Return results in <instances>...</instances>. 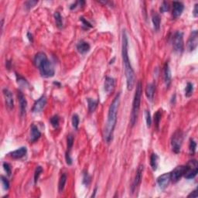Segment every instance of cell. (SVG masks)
<instances>
[{
  "label": "cell",
  "instance_id": "obj_21",
  "mask_svg": "<svg viewBox=\"0 0 198 198\" xmlns=\"http://www.w3.org/2000/svg\"><path fill=\"white\" fill-rule=\"evenodd\" d=\"M155 90H156V86H155L154 84H149L146 86V95L147 97V98L151 101H153V97H154Z\"/></svg>",
  "mask_w": 198,
  "mask_h": 198
},
{
  "label": "cell",
  "instance_id": "obj_13",
  "mask_svg": "<svg viewBox=\"0 0 198 198\" xmlns=\"http://www.w3.org/2000/svg\"><path fill=\"white\" fill-rule=\"evenodd\" d=\"M2 93H3L4 97H5L6 105L7 108L9 109H13L14 107V99H13L12 92L8 88H4Z\"/></svg>",
  "mask_w": 198,
  "mask_h": 198
},
{
  "label": "cell",
  "instance_id": "obj_1",
  "mask_svg": "<svg viewBox=\"0 0 198 198\" xmlns=\"http://www.w3.org/2000/svg\"><path fill=\"white\" fill-rule=\"evenodd\" d=\"M128 36L126 34V30L122 31V55L123 67L125 70V74L126 77V84H127V89L129 91L133 89L134 85L135 82V75L134 70L132 69L131 65L130 60L129 58V54H128Z\"/></svg>",
  "mask_w": 198,
  "mask_h": 198
},
{
  "label": "cell",
  "instance_id": "obj_37",
  "mask_svg": "<svg viewBox=\"0 0 198 198\" xmlns=\"http://www.w3.org/2000/svg\"><path fill=\"white\" fill-rule=\"evenodd\" d=\"M90 181H91V177H90L89 175L88 174V173H84L83 176V184H85V186H88L90 184Z\"/></svg>",
  "mask_w": 198,
  "mask_h": 198
},
{
  "label": "cell",
  "instance_id": "obj_33",
  "mask_svg": "<svg viewBox=\"0 0 198 198\" xmlns=\"http://www.w3.org/2000/svg\"><path fill=\"white\" fill-rule=\"evenodd\" d=\"M79 122H80L79 116L77 115V114H74V115L72 116V126L75 129H78Z\"/></svg>",
  "mask_w": 198,
  "mask_h": 198
},
{
  "label": "cell",
  "instance_id": "obj_5",
  "mask_svg": "<svg viewBox=\"0 0 198 198\" xmlns=\"http://www.w3.org/2000/svg\"><path fill=\"white\" fill-rule=\"evenodd\" d=\"M183 140H184V134L182 131L177 130L175 132L171 138V147L173 153L177 154L180 152Z\"/></svg>",
  "mask_w": 198,
  "mask_h": 198
},
{
  "label": "cell",
  "instance_id": "obj_26",
  "mask_svg": "<svg viewBox=\"0 0 198 198\" xmlns=\"http://www.w3.org/2000/svg\"><path fill=\"white\" fill-rule=\"evenodd\" d=\"M98 101H94L91 98H88V110L90 112H94L97 106Z\"/></svg>",
  "mask_w": 198,
  "mask_h": 198
},
{
  "label": "cell",
  "instance_id": "obj_25",
  "mask_svg": "<svg viewBox=\"0 0 198 198\" xmlns=\"http://www.w3.org/2000/svg\"><path fill=\"white\" fill-rule=\"evenodd\" d=\"M66 182H67V175L64 173V174H62V176H60V180H59L58 190L60 193H61V192L64 190V189Z\"/></svg>",
  "mask_w": 198,
  "mask_h": 198
},
{
  "label": "cell",
  "instance_id": "obj_46",
  "mask_svg": "<svg viewBox=\"0 0 198 198\" xmlns=\"http://www.w3.org/2000/svg\"><path fill=\"white\" fill-rule=\"evenodd\" d=\"M27 36H28V38H29V39H30V41L33 42V36H32L31 33H27Z\"/></svg>",
  "mask_w": 198,
  "mask_h": 198
},
{
  "label": "cell",
  "instance_id": "obj_38",
  "mask_svg": "<svg viewBox=\"0 0 198 198\" xmlns=\"http://www.w3.org/2000/svg\"><path fill=\"white\" fill-rule=\"evenodd\" d=\"M170 10V6H169V4L167 3V2H163L162 6H161L160 9H159V10H160V12L162 13H165V12L168 11V10Z\"/></svg>",
  "mask_w": 198,
  "mask_h": 198
},
{
  "label": "cell",
  "instance_id": "obj_14",
  "mask_svg": "<svg viewBox=\"0 0 198 198\" xmlns=\"http://www.w3.org/2000/svg\"><path fill=\"white\" fill-rule=\"evenodd\" d=\"M18 100L19 102V108H20V114L22 116H23L27 112V101L26 99L25 96H24L23 93L21 91H18Z\"/></svg>",
  "mask_w": 198,
  "mask_h": 198
},
{
  "label": "cell",
  "instance_id": "obj_35",
  "mask_svg": "<svg viewBox=\"0 0 198 198\" xmlns=\"http://www.w3.org/2000/svg\"><path fill=\"white\" fill-rule=\"evenodd\" d=\"M161 120V112L160 111H158L154 115V122H155V126H156V129L159 128V122Z\"/></svg>",
  "mask_w": 198,
  "mask_h": 198
},
{
  "label": "cell",
  "instance_id": "obj_40",
  "mask_svg": "<svg viewBox=\"0 0 198 198\" xmlns=\"http://www.w3.org/2000/svg\"><path fill=\"white\" fill-rule=\"evenodd\" d=\"M3 167H4V170H5V171L6 172L7 175H8L9 176H11L12 169H11V167H10V164L7 163H3Z\"/></svg>",
  "mask_w": 198,
  "mask_h": 198
},
{
  "label": "cell",
  "instance_id": "obj_31",
  "mask_svg": "<svg viewBox=\"0 0 198 198\" xmlns=\"http://www.w3.org/2000/svg\"><path fill=\"white\" fill-rule=\"evenodd\" d=\"M196 143L193 139H190V146H189V150H190V153L191 155H193L196 152Z\"/></svg>",
  "mask_w": 198,
  "mask_h": 198
},
{
  "label": "cell",
  "instance_id": "obj_23",
  "mask_svg": "<svg viewBox=\"0 0 198 198\" xmlns=\"http://www.w3.org/2000/svg\"><path fill=\"white\" fill-rule=\"evenodd\" d=\"M150 165L153 170H157L158 165H159V156L156 153H153L150 157Z\"/></svg>",
  "mask_w": 198,
  "mask_h": 198
},
{
  "label": "cell",
  "instance_id": "obj_18",
  "mask_svg": "<svg viewBox=\"0 0 198 198\" xmlns=\"http://www.w3.org/2000/svg\"><path fill=\"white\" fill-rule=\"evenodd\" d=\"M41 136V133L39 132L37 126L35 125H32L31 129H30V141L31 142H35L37 141Z\"/></svg>",
  "mask_w": 198,
  "mask_h": 198
},
{
  "label": "cell",
  "instance_id": "obj_24",
  "mask_svg": "<svg viewBox=\"0 0 198 198\" xmlns=\"http://www.w3.org/2000/svg\"><path fill=\"white\" fill-rule=\"evenodd\" d=\"M46 58H47V55L43 52H39L36 54L34 57V64L35 66L37 67L42 61H43Z\"/></svg>",
  "mask_w": 198,
  "mask_h": 198
},
{
  "label": "cell",
  "instance_id": "obj_22",
  "mask_svg": "<svg viewBox=\"0 0 198 198\" xmlns=\"http://www.w3.org/2000/svg\"><path fill=\"white\" fill-rule=\"evenodd\" d=\"M152 21H153V27H154L155 30L158 31L159 30V27H160V16L158 13H153L152 14Z\"/></svg>",
  "mask_w": 198,
  "mask_h": 198
},
{
  "label": "cell",
  "instance_id": "obj_36",
  "mask_svg": "<svg viewBox=\"0 0 198 198\" xmlns=\"http://www.w3.org/2000/svg\"><path fill=\"white\" fill-rule=\"evenodd\" d=\"M1 181H2V186H3V188L5 190H8L10 189V182H9L8 179L5 177V176H1Z\"/></svg>",
  "mask_w": 198,
  "mask_h": 198
},
{
  "label": "cell",
  "instance_id": "obj_27",
  "mask_svg": "<svg viewBox=\"0 0 198 198\" xmlns=\"http://www.w3.org/2000/svg\"><path fill=\"white\" fill-rule=\"evenodd\" d=\"M54 19H55V22H56V25L57 27H58L59 29H61L63 27V19H62V16H60V13L58 12H56L54 13Z\"/></svg>",
  "mask_w": 198,
  "mask_h": 198
},
{
  "label": "cell",
  "instance_id": "obj_44",
  "mask_svg": "<svg viewBox=\"0 0 198 198\" xmlns=\"http://www.w3.org/2000/svg\"><path fill=\"white\" fill-rule=\"evenodd\" d=\"M197 197V190H193L192 193H190V194L188 195V197Z\"/></svg>",
  "mask_w": 198,
  "mask_h": 198
},
{
  "label": "cell",
  "instance_id": "obj_10",
  "mask_svg": "<svg viewBox=\"0 0 198 198\" xmlns=\"http://www.w3.org/2000/svg\"><path fill=\"white\" fill-rule=\"evenodd\" d=\"M171 181L170 173H164L157 178V184L161 190H165Z\"/></svg>",
  "mask_w": 198,
  "mask_h": 198
},
{
  "label": "cell",
  "instance_id": "obj_29",
  "mask_svg": "<svg viewBox=\"0 0 198 198\" xmlns=\"http://www.w3.org/2000/svg\"><path fill=\"white\" fill-rule=\"evenodd\" d=\"M59 123H60V118L58 115H54L51 118V124L54 129H57L59 127Z\"/></svg>",
  "mask_w": 198,
  "mask_h": 198
},
{
  "label": "cell",
  "instance_id": "obj_30",
  "mask_svg": "<svg viewBox=\"0 0 198 198\" xmlns=\"http://www.w3.org/2000/svg\"><path fill=\"white\" fill-rule=\"evenodd\" d=\"M67 145H68V151L71 152V148L73 147V145H74V137H73L72 135H68V138H67Z\"/></svg>",
  "mask_w": 198,
  "mask_h": 198
},
{
  "label": "cell",
  "instance_id": "obj_42",
  "mask_svg": "<svg viewBox=\"0 0 198 198\" xmlns=\"http://www.w3.org/2000/svg\"><path fill=\"white\" fill-rule=\"evenodd\" d=\"M70 153H71V152L67 151L66 155H65V159H66V163L68 165H71V164H72V159H71Z\"/></svg>",
  "mask_w": 198,
  "mask_h": 198
},
{
  "label": "cell",
  "instance_id": "obj_16",
  "mask_svg": "<svg viewBox=\"0 0 198 198\" xmlns=\"http://www.w3.org/2000/svg\"><path fill=\"white\" fill-rule=\"evenodd\" d=\"M27 153V149L25 146H23V147L19 148L18 150H15V151L12 152V153H10V156H11L13 159H19L23 158V156H26V154Z\"/></svg>",
  "mask_w": 198,
  "mask_h": 198
},
{
  "label": "cell",
  "instance_id": "obj_34",
  "mask_svg": "<svg viewBox=\"0 0 198 198\" xmlns=\"http://www.w3.org/2000/svg\"><path fill=\"white\" fill-rule=\"evenodd\" d=\"M43 173V169L41 167H37L36 168V170H35L34 173V182L35 184H36L38 181V179H39V176L41 175V173Z\"/></svg>",
  "mask_w": 198,
  "mask_h": 198
},
{
  "label": "cell",
  "instance_id": "obj_11",
  "mask_svg": "<svg viewBox=\"0 0 198 198\" xmlns=\"http://www.w3.org/2000/svg\"><path fill=\"white\" fill-rule=\"evenodd\" d=\"M46 104H47V97L45 95L41 96L34 103L32 111H33V113H39V112H42L43 108L45 107Z\"/></svg>",
  "mask_w": 198,
  "mask_h": 198
},
{
  "label": "cell",
  "instance_id": "obj_43",
  "mask_svg": "<svg viewBox=\"0 0 198 198\" xmlns=\"http://www.w3.org/2000/svg\"><path fill=\"white\" fill-rule=\"evenodd\" d=\"M80 20L81 21L82 23H83V25H85L86 27H89V28H91V27H92V26L91 25V23H88V21H87L86 19H84L83 17H80Z\"/></svg>",
  "mask_w": 198,
  "mask_h": 198
},
{
  "label": "cell",
  "instance_id": "obj_7",
  "mask_svg": "<svg viewBox=\"0 0 198 198\" xmlns=\"http://www.w3.org/2000/svg\"><path fill=\"white\" fill-rule=\"evenodd\" d=\"M188 167L187 166H178L176 167L173 171L170 173V176H171V181L173 183H176L181 179L182 176L185 175L186 172L187 171Z\"/></svg>",
  "mask_w": 198,
  "mask_h": 198
},
{
  "label": "cell",
  "instance_id": "obj_39",
  "mask_svg": "<svg viewBox=\"0 0 198 198\" xmlns=\"http://www.w3.org/2000/svg\"><path fill=\"white\" fill-rule=\"evenodd\" d=\"M38 3V1H28L25 3V6L27 10H30L31 8H33V6H35L36 4Z\"/></svg>",
  "mask_w": 198,
  "mask_h": 198
},
{
  "label": "cell",
  "instance_id": "obj_47",
  "mask_svg": "<svg viewBox=\"0 0 198 198\" xmlns=\"http://www.w3.org/2000/svg\"><path fill=\"white\" fill-rule=\"evenodd\" d=\"M96 191H97V187H95V188H94V194H92V196H93V197H94V196H95Z\"/></svg>",
  "mask_w": 198,
  "mask_h": 198
},
{
  "label": "cell",
  "instance_id": "obj_15",
  "mask_svg": "<svg viewBox=\"0 0 198 198\" xmlns=\"http://www.w3.org/2000/svg\"><path fill=\"white\" fill-rule=\"evenodd\" d=\"M184 10V6L180 2H173V16L174 18H179L182 15Z\"/></svg>",
  "mask_w": 198,
  "mask_h": 198
},
{
  "label": "cell",
  "instance_id": "obj_19",
  "mask_svg": "<svg viewBox=\"0 0 198 198\" xmlns=\"http://www.w3.org/2000/svg\"><path fill=\"white\" fill-rule=\"evenodd\" d=\"M171 71H170V66H169L168 62H167V63L165 64V66H164V81H165V84L167 88H168L170 85V84H171Z\"/></svg>",
  "mask_w": 198,
  "mask_h": 198
},
{
  "label": "cell",
  "instance_id": "obj_12",
  "mask_svg": "<svg viewBox=\"0 0 198 198\" xmlns=\"http://www.w3.org/2000/svg\"><path fill=\"white\" fill-rule=\"evenodd\" d=\"M143 169H144L143 165H140L139 167H138V169H137L136 174H135V179H134L133 184H132V193H134V191H135V189H136L137 187H138V185L141 184L142 178Z\"/></svg>",
  "mask_w": 198,
  "mask_h": 198
},
{
  "label": "cell",
  "instance_id": "obj_41",
  "mask_svg": "<svg viewBox=\"0 0 198 198\" xmlns=\"http://www.w3.org/2000/svg\"><path fill=\"white\" fill-rule=\"evenodd\" d=\"M16 77H17V81H18V84L20 85H28V82L27 81V80L26 79H24L23 77H20L19 75H18V74H16Z\"/></svg>",
  "mask_w": 198,
  "mask_h": 198
},
{
  "label": "cell",
  "instance_id": "obj_20",
  "mask_svg": "<svg viewBox=\"0 0 198 198\" xmlns=\"http://www.w3.org/2000/svg\"><path fill=\"white\" fill-rule=\"evenodd\" d=\"M77 49L80 54H85L90 51V45L88 43L81 40L77 43Z\"/></svg>",
  "mask_w": 198,
  "mask_h": 198
},
{
  "label": "cell",
  "instance_id": "obj_32",
  "mask_svg": "<svg viewBox=\"0 0 198 198\" xmlns=\"http://www.w3.org/2000/svg\"><path fill=\"white\" fill-rule=\"evenodd\" d=\"M145 116H146V121L147 127L150 128L152 125V118H151V115H150V111H148V110L145 111Z\"/></svg>",
  "mask_w": 198,
  "mask_h": 198
},
{
  "label": "cell",
  "instance_id": "obj_17",
  "mask_svg": "<svg viewBox=\"0 0 198 198\" xmlns=\"http://www.w3.org/2000/svg\"><path fill=\"white\" fill-rule=\"evenodd\" d=\"M105 91L110 94L114 91L115 87V80L113 77H107L105 80Z\"/></svg>",
  "mask_w": 198,
  "mask_h": 198
},
{
  "label": "cell",
  "instance_id": "obj_4",
  "mask_svg": "<svg viewBox=\"0 0 198 198\" xmlns=\"http://www.w3.org/2000/svg\"><path fill=\"white\" fill-rule=\"evenodd\" d=\"M36 68L39 69L41 75L44 77H54V74H55L53 64L47 58H46L43 61L41 62Z\"/></svg>",
  "mask_w": 198,
  "mask_h": 198
},
{
  "label": "cell",
  "instance_id": "obj_28",
  "mask_svg": "<svg viewBox=\"0 0 198 198\" xmlns=\"http://www.w3.org/2000/svg\"><path fill=\"white\" fill-rule=\"evenodd\" d=\"M193 84L188 82V83L187 84V86H186V88H185L186 97H190V96L192 95V94H193Z\"/></svg>",
  "mask_w": 198,
  "mask_h": 198
},
{
  "label": "cell",
  "instance_id": "obj_45",
  "mask_svg": "<svg viewBox=\"0 0 198 198\" xmlns=\"http://www.w3.org/2000/svg\"><path fill=\"white\" fill-rule=\"evenodd\" d=\"M197 6H198V4H196L194 6V10H193V16H194V17H197V15H198Z\"/></svg>",
  "mask_w": 198,
  "mask_h": 198
},
{
  "label": "cell",
  "instance_id": "obj_3",
  "mask_svg": "<svg viewBox=\"0 0 198 198\" xmlns=\"http://www.w3.org/2000/svg\"><path fill=\"white\" fill-rule=\"evenodd\" d=\"M142 93V85L139 80L136 85V90H135L133 102H132V109L130 118V123L132 126H134L136 124L137 119H138V112H139L140 104H141Z\"/></svg>",
  "mask_w": 198,
  "mask_h": 198
},
{
  "label": "cell",
  "instance_id": "obj_2",
  "mask_svg": "<svg viewBox=\"0 0 198 198\" xmlns=\"http://www.w3.org/2000/svg\"><path fill=\"white\" fill-rule=\"evenodd\" d=\"M120 93L116 94L114 98L113 101L109 107V114H108V119L106 122L105 128L104 130V138L107 142H110L113 136L114 129L117 122V113H118V106L120 103Z\"/></svg>",
  "mask_w": 198,
  "mask_h": 198
},
{
  "label": "cell",
  "instance_id": "obj_9",
  "mask_svg": "<svg viewBox=\"0 0 198 198\" xmlns=\"http://www.w3.org/2000/svg\"><path fill=\"white\" fill-rule=\"evenodd\" d=\"M198 43V32L197 30H193L189 37L187 41V50L189 51H193L197 47Z\"/></svg>",
  "mask_w": 198,
  "mask_h": 198
},
{
  "label": "cell",
  "instance_id": "obj_6",
  "mask_svg": "<svg viewBox=\"0 0 198 198\" xmlns=\"http://www.w3.org/2000/svg\"><path fill=\"white\" fill-rule=\"evenodd\" d=\"M184 33L181 31L175 33L173 37V48L175 52L182 53L184 51Z\"/></svg>",
  "mask_w": 198,
  "mask_h": 198
},
{
  "label": "cell",
  "instance_id": "obj_8",
  "mask_svg": "<svg viewBox=\"0 0 198 198\" xmlns=\"http://www.w3.org/2000/svg\"><path fill=\"white\" fill-rule=\"evenodd\" d=\"M187 167H188V169H187V171L186 172L185 176L186 179H193L195 176H196L198 173V164L196 160L195 159H192L189 162V163L187 164Z\"/></svg>",
  "mask_w": 198,
  "mask_h": 198
}]
</instances>
